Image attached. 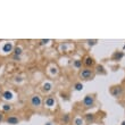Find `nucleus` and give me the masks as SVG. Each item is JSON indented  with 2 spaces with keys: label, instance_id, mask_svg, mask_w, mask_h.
<instances>
[{
  "label": "nucleus",
  "instance_id": "18",
  "mask_svg": "<svg viewBox=\"0 0 125 125\" xmlns=\"http://www.w3.org/2000/svg\"><path fill=\"white\" fill-rule=\"evenodd\" d=\"M74 124L75 125H84V119L82 117H76L74 119Z\"/></svg>",
  "mask_w": 125,
  "mask_h": 125
},
{
  "label": "nucleus",
  "instance_id": "16",
  "mask_svg": "<svg viewBox=\"0 0 125 125\" xmlns=\"http://www.w3.org/2000/svg\"><path fill=\"white\" fill-rule=\"evenodd\" d=\"M94 119H95V117H94L93 114H86L85 115V121L86 122H89V123L94 122Z\"/></svg>",
  "mask_w": 125,
  "mask_h": 125
},
{
  "label": "nucleus",
  "instance_id": "5",
  "mask_svg": "<svg viewBox=\"0 0 125 125\" xmlns=\"http://www.w3.org/2000/svg\"><path fill=\"white\" fill-rule=\"evenodd\" d=\"M94 64H95V62L91 56H86L84 58V60H83V65L85 66L86 68H91L92 66H94Z\"/></svg>",
  "mask_w": 125,
  "mask_h": 125
},
{
  "label": "nucleus",
  "instance_id": "6",
  "mask_svg": "<svg viewBox=\"0 0 125 125\" xmlns=\"http://www.w3.org/2000/svg\"><path fill=\"white\" fill-rule=\"evenodd\" d=\"M55 105H56V100H55V98H53L52 95H48V97L46 98V100H44V106L51 108V107H53Z\"/></svg>",
  "mask_w": 125,
  "mask_h": 125
},
{
  "label": "nucleus",
  "instance_id": "12",
  "mask_svg": "<svg viewBox=\"0 0 125 125\" xmlns=\"http://www.w3.org/2000/svg\"><path fill=\"white\" fill-rule=\"evenodd\" d=\"M123 57H124V52H123V51H119V52L118 51H116V52L113 55V59L114 60H121Z\"/></svg>",
  "mask_w": 125,
  "mask_h": 125
},
{
  "label": "nucleus",
  "instance_id": "15",
  "mask_svg": "<svg viewBox=\"0 0 125 125\" xmlns=\"http://www.w3.org/2000/svg\"><path fill=\"white\" fill-rule=\"evenodd\" d=\"M73 88H74V90H75V91H82V90H83V84L81 82H76L75 84H74V86H73Z\"/></svg>",
  "mask_w": 125,
  "mask_h": 125
},
{
  "label": "nucleus",
  "instance_id": "19",
  "mask_svg": "<svg viewBox=\"0 0 125 125\" xmlns=\"http://www.w3.org/2000/svg\"><path fill=\"white\" fill-rule=\"evenodd\" d=\"M57 73H58V68H57L56 66H55V67H51V68H50V74H51V75H56Z\"/></svg>",
  "mask_w": 125,
  "mask_h": 125
},
{
  "label": "nucleus",
  "instance_id": "8",
  "mask_svg": "<svg viewBox=\"0 0 125 125\" xmlns=\"http://www.w3.org/2000/svg\"><path fill=\"white\" fill-rule=\"evenodd\" d=\"M1 97H2L3 100H11V99L14 98V94L11 91H9V90H6V91H3L2 93H1Z\"/></svg>",
  "mask_w": 125,
  "mask_h": 125
},
{
  "label": "nucleus",
  "instance_id": "26",
  "mask_svg": "<svg viewBox=\"0 0 125 125\" xmlns=\"http://www.w3.org/2000/svg\"><path fill=\"white\" fill-rule=\"evenodd\" d=\"M46 125H52V123H50V122H49V123H47Z\"/></svg>",
  "mask_w": 125,
  "mask_h": 125
},
{
  "label": "nucleus",
  "instance_id": "1",
  "mask_svg": "<svg viewBox=\"0 0 125 125\" xmlns=\"http://www.w3.org/2000/svg\"><path fill=\"white\" fill-rule=\"evenodd\" d=\"M93 76H94V72H93V69L91 68H83L81 72H80V77L82 80H85V81H88V80H92Z\"/></svg>",
  "mask_w": 125,
  "mask_h": 125
},
{
  "label": "nucleus",
  "instance_id": "14",
  "mask_svg": "<svg viewBox=\"0 0 125 125\" xmlns=\"http://www.w3.org/2000/svg\"><path fill=\"white\" fill-rule=\"evenodd\" d=\"M82 64H83V62L81 59H75L74 62H73V67H75V68H81L82 67Z\"/></svg>",
  "mask_w": 125,
  "mask_h": 125
},
{
  "label": "nucleus",
  "instance_id": "21",
  "mask_svg": "<svg viewBox=\"0 0 125 125\" xmlns=\"http://www.w3.org/2000/svg\"><path fill=\"white\" fill-rule=\"evenodd\" d=\"M62 119V122H64V123H68V121H69V115H68V114L64 115Z\"/></svg>",
  "mask_w": 125,
  "mask_h": 125
},
{
  "label": "nucleus",
  "instance_id": "4",
  "mask_svg": "<svg viewBox=\"0 0 125 125\" xmlns=\"http://www.w3.org/2000/svg\"><path fill=\"white\" fill-rule=\"evenodd\" d=\"M110 93H112L113 97L117 98V97H119V95L123 93V88H122V86H119V85L113 86L112 89H110Z\"/></svg>",
  "mask_w": 125,
  "mask_h": 125
},
{
  "label": "nucleus",
  "instance_id": "17",
  "mask_svg": "<svg viewBox=\"0 0 125 125\" xmlns=\"http://www.w3.org/2000/svg\"><path fill=\"white\" fill-rule=\"evenodd\" d=\"M13 109V106L10 105V104H5V105H2V112H10Z\"/></svg>",
  "mask_w": 125,
  "mask_h": 125
},
{
  "label": "nucleus",
  "instance_id": "13",
  "mask_svg": "<svg viewBox=\"0 0 125 125\" xmlns=\"http://www.w3.org/2000/svg\"><path fill=\"white\" fill-rule=\"evenodd\" d=\"M95 72L98 73V74H102V75H105L106 74V71L104 68V66L102 65H97L95 66Z\"/></svg>",
  "mask_w": 125,
  "mask_h": 125
},
{
  "label": "nucleus",
  "instance_id": "22",
  "mask_svg": "<svg viewBox=\"0 0 125 125\" xmlns=\"http://www.w3.org/2000/svg\"><path fill=\"white\" fill-rule=\"evenodd\" d=\"M49 42H50V40H49V39H47V40H44V39L40 40V44H41V46H43V44H48Z\"/></svg>",
  "mask_w": 125,
  "mask_h": 125
},
{
  "label": "nucleus",
  "instance_id": "23",
  "mask_svg": "<svg viewBox=\"0 0 125 125\" xmlns=\"http://www.w3.org/2000/svg\"><path fill=\"white\" fill-rule=\"evenodd\" d=\"M3 119H5V116H3V114H2V113H0V123L2 122Z\"/></svg>",
  "mask_w": 125,
  "mask_h": 125
},
{
  "label": "nucleus",
  "instance_id": "11",
  "mask_svg": "<svg viewBox=\"0 0 125 125\" xmlns=\"http://www.w3.org/2000/svg\"><path fill=\"white\" fill-rule=\"evenodd\" d=\"M42 90H43V92H50L52 90V83H50V82L43 83Z\"/></svg>",
  "mask_w": 125,
  "mask_h": 125
},
{
  "label": "nucleus",
  "instance_id": "25",
  "mask_svg": "<svg viewBox=\"0 0 125 125\" xmlns=\"http://www.w3.org/2000/svg\"><path fill=\"white\" fill-rule=\"evenodd\" d=\"M121 125H125V121H123V122L121 123Z\"/></svg>",
  "mask_w": 125,
  "mask_h": 125
},
{
  "label": "nucleus",
  "instance_id": "9",
  "mask_svg": "<svg viewBox=\"0 0 125 125\" xmlns=\"http://www.w3.org/2000/svg\"><path fill=\"white\" fill-rule=\"evenodd\" d=\"M6 122H7V124L16 125V124H18V123H20V119H18V117H16V116L11 115V116H9V117L6 119Z\"/></svg>",
  "mask_w": 125,
  "mask_h": 125
},
{
  "label": "nucleus",
  "instance_id": "10",
  "mask_svg": "<svg viewBox=\"0 0 125 125\" xmlns=\"http://www.w3.org/2000/svg\"><path fill=\"white\" fill-rule=\"evenodd\" d=\"M22 53H23V49H22V47L17 46L14 48L13 50V56H16V57H21L22 56Z\"/></svg>",
  "mask_w": 125,
  "mask_h": 125
},
{
  "label": "nucleus",
  "instance_id": "20",
  "mask_svg": "<svg viewBox=\"0 0 125 125\" xmlns=\"http://www.w3.org/2000/svg\"><path fill=\"white\" fill-rule=\"evenodd\" d=\"M97 43H98V40H88V44H89V46H91V47H93V46H95V44H97Z\"/></svg>",
  "mask_w": 125,
  "mask_h": 125
},
{
  "label": "nucleus",
  "instance_id": "27",
  "mask_svg": "<svg viewBox=\"0 0 125 125\" xmlns=\"http://www.w3.org/2000/svg\"><path fill=\"white\" fill-rule=\"evenodd\" d=\"M123 49H125V44H124V47H123Z\"/></svg>",
  "mask_w": 125,
  "mask_h": 125
},
{
  "label": "nucleus",
  "instance_id": "7",
  "mask_svg": "<svg viewBox=\"0 0 125 125\" xmlns=\"http://www.w3.org/2000/svg\"><path fill=\"white\" fill-rule=\"evenodd\" d=\"M1 50H2V52L5 53H8V52H11L14 50V46L11 42H6L5 44L2 46V48H1Z\"/></svg>",
  "mask_w": 125,
  "mask_h": 125
},
{
  "label": "nucleus",
  "instance_id": "24",
  "mask_svg": "<svg viewBox=\"0 0 125 125\" xmlns=\"http://www.w3.org/2000/svg\"><path fill=\"white\" fill-rule=\"evenodd\" d=\"M13 58L15 60H21V57H16V56H13Z\"/></svg>",
  "mask_w": 125,
  "mask_h": 125
},
{
  "label": "nucleus",
  "instance_id": "3",
  "mask_svg": "<svg viewBox=\"0 0 125 125\" xmlns=\"http://www.w3.org/2000/svg\"><path fill=\"white\" fill-rule=\"evenodd\" d=\"M31 105L33 106V107H36V108H39V107H41V105H42V99H41V97H40L39 94H34L31 97Z\"/></svg>",
  "mask_w": 125,
  "mask_h": 125
},
{
  "label": "nucleus",
  "instance_id": "2",
  "mask_svg": "<svg viewBox=\"0 0 125 125\" xmlns=\"http://www.w3.org/2000/svg\"><path fill=\"white\" fill-rule=\"evenodd\" d=\"M94 101H95L94 95L86 94L85 97L83 98L82 104H83V106H84V107H86V108H91V107H93V106H94Z\"/></svg>",
  "mask_w": 125,
  "mask_h": 125
}]
</instances>
